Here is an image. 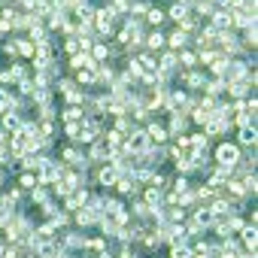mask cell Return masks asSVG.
Instances as JSON below:
<instances>
[{"label":"cell","mask_w":258,"mask_h":258,"mask_svg":"<svg viewBox=\"0 0 258 258\" xmlns=\"http://www.w3.org/2000/svg\"><path fill=\"white\" fill-rule=\"evenodd\" d=\"M231 231H243V222L240 219H231Z\"/></svg>","instance_id":"obj_43"},{"label":"cell","mask_w":258,"mask_h":258,"mask_svg":"<svg viewBox=\"0 0 258 258\" xmlns=\"http://www.w3.org/2000/svg\"><path fill=\"white\" fill-rule=\"evenodd\" d=\"M0 161H3V164H13V155H9L6 146H0Z\"/></svg>","instance_id":"obj_35"},{"label":"cell","mask_w":258,"mask_h":258,"mask_svg":"<svg viewBox=\"0 0 258 258\" xmlns=\"http://www.w3.org/2000/svg\"><path fill=\"white\" fill-rule=\"evenodd\" d=\"M146 137H149V143H161V140H167V131L161 125H149L146 128Z\"/></svg>","instance_id":"obj_8"},{"label":"cell","mask_w":258,"mask_h":258,"mask_svg":"<svg viewBox=\"0 0 258 258\" xmlns=\"http://www.w3.org/2000/svg\"><path fill=\"white\" fill-rule=\"evenodd\" d=\"M3 128L18 134V131H21V116H18V113H3Z\"/></svg>","instance_id":"obj_7"},{"label":"cell","mask_w":258,"mask_h":258,"mask_svg":"<svg viewBox=\"0 0 258 258\" xmlns=\"http://www.w3.org/2000/svg\"><path fill=\"white\" fill-rule=\"evenodd\" d=\"M21 185H25V188H33V185H37V179H33L30 173H25V176H21Z\"/></svg>","instance_id":"obj_38"},{"label":"cell","mask_w":258,"mask_h":258,"mask_svg":"<svg viewBox=\"0 0 258 258\" xmlns=\"http://www.w3.org/2000/svg\"><path fill=\"white\" fill-rule=\"evenodd\" d=\"M106 155H109V149H106V146H94V149H91V158H94V161L106 158Z\"/></svg>","instance_id":"obj_26"},{"label":"cell","mask_w":258,"mask_h":258,"mask_svg":"<svg viewBox=\"0 0 258 258\" xmlns=\"http://www.w3.org/2000/svg\"><path fill=\"white\" fill-rule=\"evenodd\" d=\"M146 18H149L152 25H158V21L164 18V13H158V9H146Z\"/></svg>","instance_id":"obj_29"},{"label":"cell","mask_w":258,"mask_h":258,"mask_svg":"<svg viewBox=\"0 0 258 258\" xmlns=\"http://www.w3.org/2000/svg\"><path fill=\"white\" fill-rule=\"evenodd\" d=\"M67 246H85V240L79 237V234H70V237H67Z\"/></svg>","instance_id":"obj_34"},{"label":"cell","mask_w":258,"mask_h":258,"mask_svg":"<svg viewBox=\"0 0 258 258\" xmlns=\"http://www.w3.org/2000/svg\"><path fill=\"white\" fill-rule=\"evenodd\" d=\"M188 15V6H182V3H176L173 9H170V18H176V21H182Z\"/></svg>","instance_id":"obj_20"},{"label":"cell","mask_w":258,"mask_h":258,"mask_svg":"<svg viewBox=\"0 0 258 258\" xmlns=\"http://www.w3.org/2000/svg\"><path fill=\"white\" fill-rule=\"evenodd\" d=\"M33 200H37V204H46V200H49V192H46V188H33Z\"/></svg>","instance_id":"obj_27"},{"label":"cell","mask_w":258,"mask_h":258,"mask_svg":"<svg viewBox=\"0 0 258 258\" xmlns=\"http://www.w3.org/2000/svg\"><path fill=\"white\" fill-rule=\"evenodd\" d=\"M246 46H252V49H255V28L246 30Z\"/></svg>","instance_id":"obj_40"},{"label":"cell","mask_w":258,"mask_h":258,"mask_svg":"<svg viewBox=\"0 0 258 258\" xmlns=\"http://www.w3.org/2000/svg\"><path fill=\"white\" fill-rule=\"evenodd\" d=\"M6 143V131H0V146H3Z\"/></svg>","instance_id":"obj_44"},{"label":"cell","mask_w":258,"mask_h":258,"mask_svg":"<svg viewBox=\"0 0 258 258\" xmlns=\"http://www.w3.org/2000/svg\"><path fill=\"white\" fill-rule=\"evenodd\" d=\"M228 192L240 197V195H246V188H243V182H240V179H234V182H228Z\"/></svg>","instance_id":"obj_23"},{"label":"cell","mask_w":258,"mask_h":258,"mask_svg":"<svg viewBox=\"0 0 258 258\" xmlns=\"http://www.w3.org/2000/svg\"><path fill=\"white\" fill-rule=\"evenodd\" d=\"M67 100H70V104H82V100H85V94L79 91V88H73V91H67Z\"/></svg>","instance_id":"obj_25"},{"label":"cell","mask_w":258,"mask_h":258,"mask_svg":"<svg viewBox=\"0 0 258 258\" xmlns=\"http://www.w3.org/2000/svg\"><path fill=\"white\" fill-rule=\"evenodd\" d=\"M128 73H134V76H140V73H143V67H140V61H131V64H128Z\"/></svg>","instance_id":"obj_39"},{"label":"cell","mask_w":258,"mask_h":258,"mask_svg":"<svg viewBox=\"0 0 258 258\" xmlns=\"http://www.w3.org/2000/svg\"><path fill=\"white\" fill-rule=\"evenodd\" d=\"M79 82H97L94 70H79Z\"/></svg>","instance_id":"obj_31"},{"label":"cell","mask_w":258,"mask_h":258,"mask_svg":"<svg viewBox=\"0 0 258 258\" xmlns=\"http://www.w3.org/2000/svg\"><path fill=\"white\" fill-rule=\"evenodd\" d=\"M176 58L182 61L185 67H195V64H197V55H195V52H182V55H176Z\"/></svg>","instance_id":"obj_21"},{"label":"cell","mask_w":258,"mask_h":258,"mask_svg":"<svg viewBox=\"0 0 258 258\" xmlns=\"http://www.w3.org/2000/svg\"><path fill=\"white\" fill-rule=\"evenodd\" d=\"M207 119H210L207 109H197V113H195V121H200V125H207Z\"/></svg>","instance_id":"obj_37"},{"label":"cell","mask_w":258,"mask_h":258,"mask_svg":"<svg viewBox=\"0 0 258 258\" xmlns=\"http://www.w3.org/2000/svg\"><path fill=\"white\" fill-rule=\"evenodd\" d=\"M64 119H67V121H79V119H82V109H79V106L64 109ZM82 121H85V119H82Z\"/></svg>","instance_id":"obj_18"},{"label":"cell","mask_w":258,"mask_h":258,"mask_svg":"<svg viewBox=\"0 0 258 258\" xmlns=\"http://www.w3.org/2000/svg\"><path fill=\"white\" fill-rule=\"evenodd\" d=\"M243 240H246V246H249V249H255V225H243Z\"/></svg>","instance_id":"obj_14"},{"label":"cell","mask_w":258,"mask_h":258,"mask_svg":"<svg viewBox=\"0 0 258 258\" xmlns=\"http://www.w3.org/2000/svg\"><path fill=\"white\" fill-rule=\"evenodd\" d=\"M185 125H188V119H185V116H179V113H173V119H170V134H173V137H182Z\"/></svg>","instance_id":"obj_5"},{"label":"cell","mask_w":258,"mask_h":258,"mask_svg":"<svg viewBox=\"0 0 258 258\" xmlns=\"http://www.w3.org/2000/svg\"><path fill=\"white\" fill-rule=\"evenodd\" d=\"M64 158L70 161V164H76V167H85V164H88V161H85V158H82V155L76 152V149H67V152H64Z\"/></svg>","instance_id":"obj_13"},{"label":"cell","mask_w":258,"mask_h":258,"mask_svg":"<svg viewBox=\"0 0 258 258\" xmlns=\"http://www.w3.org/2000/svg\"><path fill=\"white\" fill-rule=\"evenodd\" d=\"M210 28H216L219 33L225 30V28H231V9H216V13H212V25Z\"/></svg>","instance_id":"obj_3"},{"label":"cell","mask_w":258,"mask_h":258,"mask_svg":"<svg viewBox=\"0 0 258 258\" xmlns=\"http://www.w3.org/2000/svg\"><path fill=\"white\" fill-rule=\"evenodd\" d=\"M146 43H149V49H161V46H164V33H158V30H152L149 37H146Z\"/></svg>","instance_id":"obj_16"},{"label":"cell","mask_w":258,"mask_h":258,"mask_svg":"<svg viewBox=\"0 0 258 258\" xmlns=\"http://www.w3.org/2000/svg\"><path fill=\"white\" fill-rule=\"evenodd\" d=\"M125 9H131L128 0H116V6H113V13H125Z\"/></svg>","instance_id":"obj_36"},{"label":"cell","mask_w":258,"mask_h":258,"mask_svg":"<svg viewBox=\"0 0 258 258\" xmlns=\"http://www.w3.org/2000/svg\"><path fill=\"white\" fill-rule=\"evenodd\" d=\"M146 200L158 207V204H161V192H158V188H149V192H146Z\"/></svg>","instance_id":"obj_24"},{"label":"cell","mask_w":258,"mask_h":258,"mask_svg":"<svg viewBox=\"0 0 258 258\" xmlns=\"http://www.w3.org/2000/svg\"><path fill=\"white\" fill-rule=\"evenodd\" d=\"M176 61H179V58H176V52H167L164 58H161V64H158V67H161V73H170L173 67H176Z\"/></svg>","instance_id":"obj_11"},{"label":"cell","mask_w":258,"mask_h":258,"mask_svg":"<svg viewBox=\"0 0 258 258\" xmlns=\"http://www.w3.org/2000/svg\"><path fill=\"white\" fill-rule=\"evenodd\" d=\"M216 161H219L222 167H231V170H234L237 161H240V149H237L234 143H222L219 149H216Z\"/></svg>","instance_id":"obj_1"},{"label":"cell","mask_w":258,"mask_h":258,"mask_svg":"<svg viewBox=\"0 0 258 258\" xmlns=\"http://www.w3.org/2000/svg\"><path fill=\"white\" fill-rule=\"evenodd\" d=\"M119 192L121 195H134V192H137V182H134V179H128V176H119Z\"/></svg>","instance_id":"obj_10"},{"label":"cell","mask_w":258,"mask_h":258,"mask_svg":"<svg viewBox=\"0 0 258 258\" xmlns=\"http://www.w3.org/2000/svg\"><path fill=\"white\" fill-rule=\"evenodd\" d=\"M188 143H192L195 149H207V134H195V137L188 140Z\"/></svg>","instance_id":"obj_22"},{"label":"cell","mask_w":258,"mask_h":258,"mask_svg":"<svg viewBox=\"0 0 258 258\" xmlns=\"http://www.w3.org/2000/svg\"><path fill=\"white\" fill-rule=\"evenodd\" d=\"M97 179H100L104 185H113V182H119V170H116L113 164H109V167H104V170L97 173Z\"/></svg>","instance_id":"obj_6"},{"label":"cell","mask_w":258,"mask_h":258,"mask_svg":"<svg viewBox=\"0 0 258 258\" xmlns=\"http://www.w3.org/2000/svg\"><path fill=\"white\" fill-rule=\"evenodd\" d=\"M76 222H79V225H91V222H97V216L91 210H79L76 212Z\"/></svg>","instance_id":"obj_15"},{"label":"cell","mask_w":258,"mask_h":258,"mask_svg":"<svg viewBox=\"0 0 258 258\" xmlns=\"http://www.w3.org/2000/svg\"><path fill=\"white\" fill-rule=\"evenodd\" d=\"M173 185H176V195H179V192H185V188H188V182H185V179H182V176H179V179H176V182H173Z\"/></svg>","instance_id":"obj_41"},{"label":"cell","mask_w":258,"mask_h":258,"mask_svg":"<svg viewBox=\"0 0 258 258\" xmlns=\"http://www.w3.org/2000/svg\"><path fill=\"white\" fill-rule=\"evenodd\" d=\"M149 149V137H146V131H134L131 137H128V152H146Z\"/></svg>","instance_id":"obj_2"},{"label":"cell","mask_w":258,"mask_h":258,"mask_svg":"<svg viewBox=\"0 0 258 258\" xmlns=\"http://www.w3.org/2000/svg\"><path fill=\"white\" fill-rule=\"evenodd\" d=\"M240 143L243 146H255V125H249V128L240 131Z\"/></svg>","instance_id":"obj_12"},{"label":"cell","mask_w":258,"mask_h":258,"mask_svg":"<svg viewBox=\"0 0 258 258\" xmlns=\"http://www.w3.org/2000/svg\"><path fill=\"white\" fill-rule=\"evenodd\" d=\"M18 52H21V55H33V43L21 40V43H18Z\"/></svg>","instance_id":"obj_32"},{"label":"cell","mask_w":258,"mask_h":258,"mask_svg":"<svg viewBox=\"0 0 258 258\" xmlns=\"http://www.w3.org/2000/svg\"><path fill=\"white\" fill-rule=\"evenodd\" d=\"M64 131H67V134H70V137H76V134H79V125H76V121H70V125H67Z\"/></svg>","instance_id":"obj_42"},{"label":"cell","mask_w":258,"mask_h":258,"mask_svg":"<svg viewBox=\"0 0 258 258\" xmlns=\"http://www.w3.org/2000/svg\"><path fill=\"white\" fill-rule=\"evenodd\" d=\"M164 40H170V46H173V49H182L185 43H188V33H185L182 28H179V30H173L170 37H164Z\"/></svg>","instance_id":"obj_9"},{"label":"cell","mask_w":258,"mask_h":258,"mask_svg":"<svg viewBox=\"0 0 258 258\" xmlns=\"http://www.w3.org/2000/svg\"><path fill=\"white\" fill-rule=\"evenodd\" d=\"M192 88H200V85H207V79H204V73H188V79H185Z\"/></svg>","instance_id":"obj_19"},{"label":"cell","mask_w":258,"mask_h":258,"mask_svg":"<svg viewBox=\"0 0 258 258\" xmlns=\"http://www.w3.org/2000/svg\"><path fill=\"white\" fill-rule=\"evenodd\" d=\"M97 258H113V255H109V252H100V255H97Z\"/></svg>","instance_id":"obj_45"},{"label":"cell","mask_w":258,"mask_h":258,"mask_svg":"<svg viewBox=\"0 0 258 258\" xmlns=\"http://www.w3.org/2000/svg\"><path fill=\"white\" fill-rule=\"evenodd\" d=\"M106 55H109V49H106V46H94V55H91V58H94V61L100 64V61L106 58Z\"/></svg>","instance_id":"obj_28"},{"label":"cell","mask_w":258,"mask_h":258,"mask_svg":"<svg viewBox=\"0 0 258 258\" xmlns=\"http://www.w3.org/2000/svg\"><path fill=\"white\" fill-rule=\"evenodd\" d=\"M210 222H212V212L210 210H197L195 212V225H210Z\"/></svg>","instance_id":"obj_17"},{"label":"cell","mask_w":258,"mask_h":258,"mask_svg":"<svg viewBox=\"0 0 258 258\" xmlns=\"http://www.w3.org/2000/svg\"><path fill=\"white\" fill-rule=\"evenodd\" d=\"M113 9H100L97 13V18H94V25H97V30H104V33H109V28H113Z\"/></svg>","instance_id":"obj_4"},{"label":"cell","mask_w":258,"mask_h":258,"mask_svg":"<svg viewBox=\"0 0 258 258\" xmlns=\"http://www.w3.org/2000/svg\"><path fill=\"white\" fill-rule=\"evenodd\" d=\"M173 258H192V249H185V246H173Z\"/></svg>","instance_id":"obj_30"},{"label":"cell","mask_w":258,"mask_h":258,"mask_svg":"<svg viewBox=\"0 0 258 258\" xmlns=\"http://www.w3.org/2000/svg\"><path fill=\"white\" fill-rule=\"evenodd\" d=\"M134 212H137V216H149L152 207H149V204H137V207H134Z\"/></svg>","instance_id":"obj_33"}]
</instances>
